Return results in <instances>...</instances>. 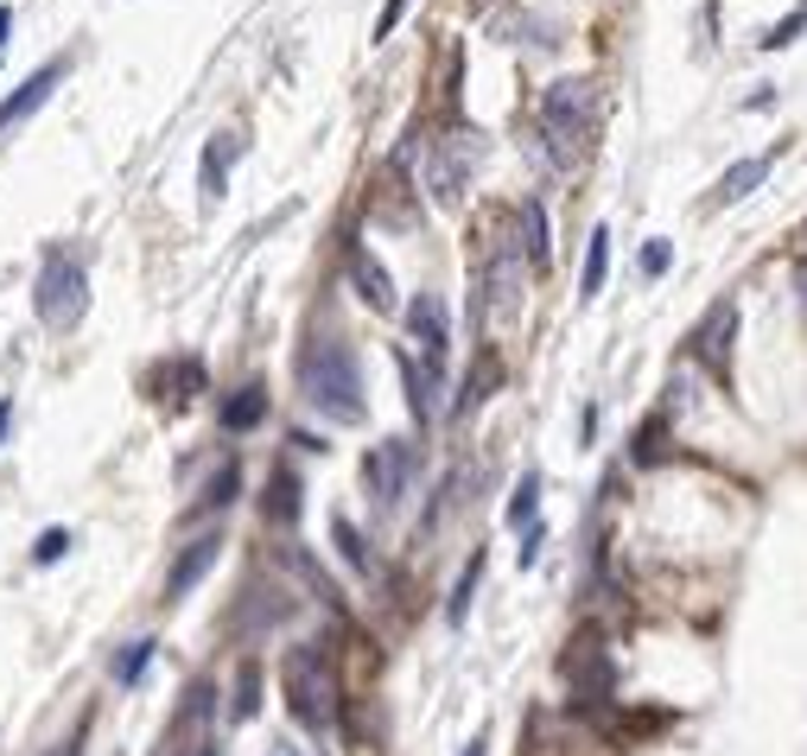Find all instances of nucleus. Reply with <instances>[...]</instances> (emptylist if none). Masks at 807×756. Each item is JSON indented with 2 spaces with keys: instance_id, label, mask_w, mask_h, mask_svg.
<instances>
[{
  "instance_id": "2eb2a0df",
  "label": "nucleus",
  "mask_w": 807,
  "mask_h": 756,
  "mask_svg": "<svg viewBox=\"0 0 807 756\" xmlns=\"http://www.w3.org/2000/svg\"><path fill=\"white\" fill-rule=\"evenodd\" d=\"M350 286H356V300L369 305V312H395V280H388V267H381L363 242L350 249Z\"/></svg>"
},
{
  "instance_id": "37998d69",
  "label": "nucleus",
  "mask_w": 807,
  "mask_h": 756,
  "mask_svg": "<svg viewBox=\"0 0 807 756\" xmlns=\"http://www.w3.org/2000/svg\"><path fill=\"white\" fill-rule=\"evenodd\" d=\"M801 305H807V267H801Z\"/></svg>"
},
{
  "instance_id": "6ab92c4d",
  "label": "nucleus",
  "mask_w": 807,
  "mask_h": 756,
  "mask_svg": "<svg viewBox=\"0 0 807 756\" xmlns=\"http://www.w3.org/2000/svg\"><path fill=\"white\" fill-rule=\"evenodd\" d=\"M210 718H217V686L191 681L185 686V700H178V712H172V744H185V737L198 732V725H210Z\"/></svg>"
},
{
  "instance_id": "dca6fc26",
  "label": "nucleus",
  "mask_w": 807,
  "mask_h": 756,
  "mask_svg": "<svg viewBox=\"0 0 807 756\" xmlns=\"http://www.w3.org/2000/svg\"><path fill=\"white\" fill-rule=\"evenodd\" d=\"M769 166H776V153H751V159H737L732 172L712 185V198H706V210H725V203H744L751 191H757L763 178H769Z\"/></svg>"
},
{
  "instance_id": "cd10ccee",
  "label": "nucleus",
  "mask_w": 807,
  "mask_h": 756,
  "mask_svg": "<svg viewBox=\"0 0 807 756\" xmlns=\"http://www.w3.org/2000/svg\"><path fill=\"white\" fill-rule=\"evenodd\" d=\"M261 712V661H242L235 668V700H229V718H254Z\"/></svg>"
},
{
  "instance_id": "20e7f679",
  "label": "nucleus",
  "mask_w": 807,
  "mask_h": 756,
  "mask_svg": "<svg viewBox=\"0 0 807 756\" xmlns=\"http://www.w3.org/2000/svg\"><path fill=\"white\" fill-rule=\"evenodd\" d=\"M32 312L45 330H76L83 312H90V280H83V261L76 254H45V267L32 280Z\"/></svg>"
},
{
  "instance_id": "9d476101",
  "label": "nucleus",
  "mask_w": 807,
  "mask_h": 756,
  "mask_svg": "<svg viewBox=\"0 0 807 756\" xmlns=\"http://www.w3.org/2000/svg\"><path fill=\"white\" fill-rule=\"evenodd\" d=\"M64 76H71V57H51V64H39V71L25 76L13 96L0 102V134H13L20 122H32V115H39V108L51 102V90H57Z\"/></svg>"
},
{
  "instance_id": "c756f323",
  "label": "nucleus",
  "mask_w": 807,
  "mask_h": 756,
  "mask_svg": "<svg viewBox=\"0 0 807 756\" xmlns=\"http://www.w3.org/2000/svg\"><path fill=\"white\" fill-rule=\"evenodd\" d=\"M636 464H661V458H668V413H656V420H642V427H636Z\"/></svg>"
},
{
  "instance_id": "ddd939ff",
  "label": "nucleus",
  "mask_w": 807,
  "mask_h": 756,
  "mask_svg": "<svg viewBox=\"0 0 807 756\" xmlns=\"http://www.w3.org/2000/svg\"><path fill=\"white\" fill-rule=\"evenodd\" d=\"M235 159H242V134H210V147H203V159H198V191H203L210 210L229 198V166H235Z\"/></svg>"
},
{
  "instance_id": "4be33fe9",
  "label": "nucleus",
  "mask_w": 807,
  "mask_h": 756,
  "mask_svg": "<svg viewBox=\"0 0 807 756\" xmlns=\"http://www.w3.org/2000/svg\"><path fill=\"white\" fill-rule=\"evenodd\" d=\"M331 540H337V554H344V566H350V573H376V547L356 534L350 515H331Z\"/></svg>"
},
{
  "instance_id": "c9c22d12",
  "label": "nucleus",
  "mask_w": 807,
  "mask_h": 756,
  "mask_svg": "<svg viewBox=\"0 0 807 756\" xmlns=\"http://www.w3.org/2000/svg\"><path fill=\"white\" fill-rule=\"evenodd\" d=\"M166 756H223V737L210 732V737H191V744H172Z\"/></svg>"
},
{
  "instance_id": "c03bdc74",
  "label": "nucleus",
  "mask_w": 807,
  "mask_h": 756,
  "mask_svg": "<svg viewBox=\"0 0 807 756\" xmlns=\"http://www.w3.org/2000/svg\"><path fill=\"white\" fill-rule=\"evenodd\" d=\"M801 235H807V229H801Z\"/></svg>"
},
{
  "instance_id": "f3484780",
  "label": "nucleus",
  "mask_w": 807,
  "mask_h": 756,
  "mask_svg": "<svg viewBox=\"0 0 807 756\" xmlns=\"http://www.w3.org/2000/svg\"><path fill=\"white\" fill-rule=\"evenodd\" d=\"M401 363V381H407V407H413V420H420V432L439 420V369L432 363H413V356H395Z\"/></svg>"
},
{
  "instance_id": "393cba45",
  "label": "nucleus",
  "mask_w": 807,
  "mask_h": 756,
  "mask_svg": "<svg viewBox=\"0 0 807 756\" xmlns=\"http://www.w3.org/2000/svg\"><path fill=\"white\" fill-rule=\"evenodd\" d=\"M235 490H242V464H235V458H229L223 471H217V477L203 483V503L191 508V515H223V508L235 503Z\"/></svg>"
},
{
  "instance_id": "39448f33",
  "label": "nucleus",
  "mask_w": 807,
  "mask_h": 756,
  "mask_svg": "<svg viewBox=\"0 0 807 756\" xmlns=\"http://www.w3.org/2000/svg\"><path fill=\"white\" fill-rule=\"evenodd\" d=\"M559 674H566V686H573V712H585V718H605L610 712V693H617V661L605 655V642L585 630L566 642V655H559Z\"/></svg>"
},
{
  "instance_id": "a19ab883",
  "label": "nucleus",
  "mask_w": 807,
  "mask_h": 756,
  "mask_svg": "<svg viewBox=\"0 0 807 756\" xmlns=\"http://www.w3.org/2000/svg\"><path fill=\"white\" fill-rule=\"evenodd\" d=\"M483 750H490V737L478 732V737H471V744H464V750H458V756H483Z\"/></svg>"
},
{
  "instance_id": "a878e982",
  "label": "nucleus",
  "mask_w": 807,
  "mask_h": 756,
  "mask_svg": "<svg viewBox=\"0 0 807 756\" xmlns=\"http://www.w3.org/2000/svg\"><path fill=\"white\" fill-rule=\"evenodd\" d=\"M153 649H159L153 636H140V642H122V655L108 661V674H115V686H134V681H140V674H147V661H153Z\"/></svg>"
},
{
  "instance_id": "bb28decb",
  "label": "nucleus",
  "mask_w": 807,
  "mask_h": 756,
  "mask_svg": "<svg viewBox=\"0 0 807 756\" xmlns=\"http://www.w3.org/2000/svg\"><path fill=\"white\" fill-rule=\"evenodd\" d=\"M534 515H541V471H522L515 496H509V528H534Z\"/></svg>"
},
{
  "instance_id": "4c0bfd02",
  "label": "nucleus",
  "mask_w": 807,
  "mask_h": 756,
  "mask_svg": "<svg viewBox=\"0 0 807 756\" xmlns=\"http://www.w3.org/2000/svg\"><path fill=\"white\" fill-rule=\"evenodd\" d=\"M401 13H407V0H388V7H381V20H376V39H388V32L401 25Z\"/></svg>"
},
{
  "instance_id": "6e6552de",
  "label": "nucleus",
  "mask_w": 807,
  "mask_h": 756,
  "mask_svg": "<svg viewBox=\"0 0 807 756\" xmlns=\"http://www.w3.org/2000/svg\"><path fill=\"white\" fill-rule=\"evenodd\" d=\"M522 280H528V254L515 235H496L490 254H483V312L490 318H509L522 305Z\"/></svg>"
},
{
  "instance_id": "5701e85b",
  "label": "nucleus",
  "mask_w": 807,
  "mask_h": 756,
  "mask_svg": "<svg viewBox=\"0 0 807 756\" xmlns=\"http://www.w3.org/2000/svg\"><path fill=\"white\" fill-rule=\"evenodd\" d=\"M610 274V229H591V249H585V274H579V300H598Z\"/></svg>"
},
{
  "instance_id": "9b49d317",
  "label": "nucleus",
  "mask_w": 807,
  "mask_h": 756,
  "mask_svg": "<svg viewBox=\"0 0 807 756\" xmlns=\"http://www.w3.org/2000/svg\"><path fill=\"white\" fill-rule=\"evenodd\" d=\"M407 337L420 344V356H427L432 369L446 363V350H452V318H446V300L439 293H420V300L407 305Z\"/></svg>"
},
{
  "instance_id": "7ed1b4c3",
  "label": "nucleus",
  "mask_w": 807,
  "mask_h": 756,
  "mask_svg": "<svg viewBox=\"0 0 807 756\" xmlns=\"http://www.w3.org/2000/svg\"><path fill=\"white\" fill-rule=\"evenodd\" d=\"M280 693H286V712H293V725L312 737H325L337 725V712H344V693H337V674H331V661L300 642V649H286L280 661Z\"/></svg>"
},
{
  "instance_id": "f8f14e48",
  "label": "nucleus",
  "mask_w": 807,
  "mask_h": 756,
  "mask_svg": "<svg viewBox=\"0 0 807 756\" xmlns=\"http://www.w3.org/2000/svg\"><path fill=\"white\" fill-rule=\"evenodd\" d=\"M217 559H223V534H198V540H185L178 559H172V573H166V605H178V598H185V591H191Z\"/></svg>"
},
{
  "instance_id": "1a4fd4ad",
  "label": "nucleus",
  "mask_w": 807,
  "mask_h": 756,
  "mask_svg": "<svg viewBox=\"0 0 807 756\" xmlns=\"http://www.w3.org/2000/svg\"><path fill=\"white\" fill-rule=\"evenodd\" d=\"M732 337H737V305L732 300H719L706 318L693 325V337H687V350L700 356L712 369V381H725V388H732Z\"/></svg>"
},
{
  "instance_id": "aec40b11",
  "label": "nucleus",
  "mask_w": 807,
  "mask_h": 756,
  "mask_svg": "<svg viewBox=\"0 0 807 756\" xmlns=\"http://www.w3.org/2000/svg\"><path fill=\"white\" fill-rule=\"evenodd\" d=\"M503 381V356L496 350H478V369L464 376V388H458V401H452V413H471V407H483L490 401V388Z\"/></svg>"
},
{
  "instance_id": "72a5a7b5",
  "label": "nucleus",
  "mask_w": 807,
  "mask_h": 756,
  "mask_svg": "<svg viewBox=\"0 0 807 756\" xmlns=\"http://www.w3.org/2000/svg\"><path fill=\"white\" fill-rule=\"evenodd\" d=\"M668 261H674V249H668V242L656 235V242L642 249V274H649V280H661V274H668Z\"/></svg>"
},
{
  "instance_id": "a211bd4d",
  "label": "nucleus",
  "mask_w": 807,
  "mask_h": 756,
  "mask_svg": "<svg viewBox=\"0 0 807 756\" xmlns=\"http://www.w3.org/2000/svg\"><path fill=\"white\" fill-rule=\"evenodd\" d=\"M261 420H268V388H261V381H242V388L217 407V427L223 432H254Z\"/></svg>"
},
{
  "instance_id": "b1692460",
  "label": "nucleus",
  "mask_w": 807,
  "mask_h": 756,
  "mask_svg": "<svg viewBox=\"0 0 807 756\" xmlns=\"http://www.w3.org/2000/svg\"><path fill=\"white\" fill-rule=\"evenodd\" d=\"M159 388H172V407L198 401V395H203V363H198V356H178L172 369H159Z\"/></svg>"
},
{
  "instance_id": "79ce46f5",
  "label": "nucleus",
  "mask_w": 807,
  "mask_h": 756,
  "mask_svg": "<svg viewBox=\"0 0 807 756\" xmlns=\"http://www.w3.org/2000/svg\"><path fill=\"white\" fill-rule=\"evenodd\" d=\"M7 32H13V7H0V45H7Z\"/></svg>"
},
{
  "instance_id": "f704fd0d",
  "label": "nucleus",
  "mask_w": 807,
  "mask_h": 756,
  "mask_svg": "<svg viewBox=\"0 0 807 756\" xmlns=\"http://www.w3.org/2000/svg\"><path fill=\"white\" fill-rule=\"evenodd\" d=\"M83 744H90V718H76L71 725V737H57L45 756H83Z\"/></svg>"
},
{
  "instance_id": "423d86ee",
  "label": "nucleus",
  "mask_w": 807,
  "mask_h": 756,
  "mask_svg": "<svg viewBox=\"0 0 807 756\" xmlns=\"http://www.w3.org/2000/svg\"><path fill=\"white\" fill-rule=\"evenodd\" d=\"M413 483H420V445L413 439H381V445H369V458H363V490L376 496L381 515H395L413 496Z\"/></svg>"
},
{
  "instance_id": "ea45409f",
  "label": "nucleus",
  "mask_w": 807,
  "mask_h": 756,
  "mask_svg": "<svg viewBox=\"0 0 807 756\" xmlns=\"http://www.w3.org/2000/svg\"><path fill=\"white\" fill-rule=\"evenodd\" d=\"M7 432H13V401H0V445H7Z\"/></svg>"
},
{
  "instance_id": "c85d7f7f",
  "label": "nucleus",
  "mask_w": 807,
  "mask_h": 756,
  "mask_svg": "<svg viewBox=\"0 0 807 756\" xmlns=\"http://www.w3.org/2000/svg\"><path fill=\"white\" fill-rule=\"evenodd\" d=\"M478 579H483V554H471V559H464V573H458V585H452V605H446V617H452V623H464V617H471Z\"/></svg>"
},
{
  "instance_id": "473e14b6",
  "label": "nucleus",
  "mask_w": 807,
  "mask_h": 756,
  "mask_svg": "<svg viewBox=\"0 0 807 756\" xmlns=\"http://www.w3.org/2000/svg\"><path fill=\"white\" fill-rule=\"evenodd\" d=\"M795 32H807V0L795 7V13H788L783 25H769V32H763V51H783V45H795Z\"/></svg>"
},
{
  "instance_id": "2f4dec72",
  "label": "nucleus",
  "mask_w": 807,
  "mask_h": 756,
  "mask_svg": "<svg viewBox=\"0 0 807 756\" xmlns=\"http://www.w3.org/2000/svg\"><path fill=\"white\" fill-rule=\"evenodd\" d=\"M71 547H76L71 528H45V534H39V547H32V559H39V566H57V559L71 554Z\"/></svg>"
},
{
  "instance_id": "4468645a",
  "label": "nucleus",
  "mask_w": 807,
  "mask_h": 756,
  "mask_svg": "<svg viewBox=\"0 0 807 756\" xmlns=\"http://www.w3.org/2000/svg\"><path fill=\"white\" fill-rule=\"evenodd\" d=\"M305 515V483L280 464V471H268V490H261V528H293Z\"/></svg>"
},
{
  "instance_id": "412c9836",
  "label": "nucleus",
  "mask_w": 807,
  "mask_h": 756,
  "mask_svg": "<svg viewBox=\"0 0 807 756\" xmlns=\"http://www.w3.org/2000/svg\"><path fill=\"white\" fill-rule=\"evenodd\" d=\"M522 254H528V267H547L554 261V235H547V210H541V198H528L522 203Z\"/></svg>"
},
{
  "instance_id": "58836bf2",
  "label": "nucleus",
  "mask_w": 807,
  "mask_h": 756,
  "mask_svg": "<svg viewBox=\"0 0 807 756\" xmlns=\"http://www.w3.org/2000/svg\"><path fill=\"white\" fill-rule=\"evenodd\" d=\"M268 756H305V750L293 744V737H274V744H268Z\"/></svg>"
},
{
  "instance_id": "0eeeda50",
  "label": "nucleus",
  "mask_w": 807,
  "mask_h": 756,
  "mask_svg": "<svg viewBox=\"0 0 807 756\" xmlns=\"http://www.w3.org/2000/svg\"><path fill=\"white\" fill-rule=\"evenodd\" d=\"M483 159V134L478 127H452L446 140H432V166H427V185L439 203H458L464 198V185H471V172H478Z\"/></svg>"
},
{
  "instance_id": "e433bc0d",
  "label": "nucleus",
  "mask_w": 807,
  "mask_h": 756,
  "mask_svg": "<svg viewBox=\"0 0 807 756\" xmlns=\"http://www.w3.org/2000/svg\"><path fill=\"white\" fill-rule=\"evenodd\" d=\"M541 547H547V528L534 522V528L522 534V566H534V559H541Z\"/></svg>"
},
{
  "instance_id": "f257e3e1",
  "label": "nucleus",
  "mask_w": 807,
  "mask_h": 756,
  "mask_svg": "<svg viewBox=\"0 0 807 756\" xmlns=\"http://www.w3.org/2000/svg\"><path fill=\"white\" fill-rule=\"evenodd\" d=\"M300 395L331 427H363V413H369V401H363V363H356V350L344 337H312L300 350Z\"/></svg>"
},
{
  "instance_id": "7c9ffc66",
  "label": "nucleus",
  "mask_w": 807,
  "mask_h": 756,
  "mask_svg": "<svg viewBox=\"0 0 807 756\" xmlns=\"http://www.w3.org/2000/svg\"><path fill=\"white\" fill-rule=\"evenodd\" d=\"M286 566H293V573H300V579L312 585V591H318V605H331V610H344V598H337V585H331L325 573H318V566H312V559L300 554V547H286Z\"/></svg>"
},
{
  "instance_id": "f03ea898",
  "label": "nucleus",
  "mask_w": 807,
  "mask_h": 756,
  "mask_svg": "<svg viewBox=\"0 0 807 756\" xmlns=\"http://www.w3.org/2000/svg\"><path fill=\"white\" fill-rule=\"evenodd\" d=\"M598 115H605V90L591 76H566L541 96V140H547V159L554 166H579L591 134H598Z\"/></svg>"
}]
</instances>
